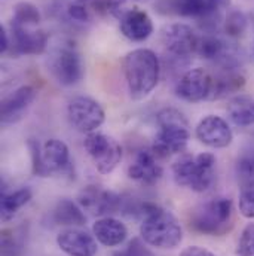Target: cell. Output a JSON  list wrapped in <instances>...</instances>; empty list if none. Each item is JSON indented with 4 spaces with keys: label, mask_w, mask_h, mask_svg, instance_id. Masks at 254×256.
<instances>
[{
    "label": "cell",
    "mask_w": 254,
    "mask_h": 256,
    "mask_svg": "<svg viewBox=\"0 0 254 256\" xmlns=\"http://www.w3.org/2000/svg\"><path fill=\"white\" fill-rule=\"evenodd\" d=\"M140 236L149 246L168 250L180 246L183 230L179 219L168 210L156 204H144Z\"/></svg>",
    "instance_id": "cell-1"
},
{
    "label": "cell",
    "mask_w": 254,
    "mask_h": 256,
    "mask_svg": "<svg viewBox=\"0 0 254 256\" xmlns=\"http://www.w3.org/2000/svg\"><path fill=\"white\" fill-rule=\"evenodd\" d=\"M124 74L131 97L141 100L156 88L161 78V62L152 50H134L124 58Z\"/></svg>",
    "instance_id": "cell-2"
},
{
    "label": "cell",
    "mask_w": 254,
    "mask_h": 256,
    "mask_svg": "<svg viewBox=\"0 0 254 256\" xmlns=\"http://www.w3.org/2000/svg\"><path fill=\"white\" fill-rule=\"evenodd\" d=\"M156 121L159 131L150 148L153 155L156 158H167L174 154H182L191 138L186 116L174 108H165L158 112Z\"/></svg>",
    "instance_id": "cell-3"
},
{
    "label": "cell",
    "mask_w": 254,
    "mask_h": 256,
    "mask_svg": "<svg viewBox=\"0 0 254 256\" xmlns=\"http://www.w3.org/2000/svg\"><path fill=\"white\" fill-rule=\"evenodd\" d=\"M216 156L202 152L196 156L182 155L173 164V178L179 186L195 192H205L214 182Z\"/></svg>",
    "instance_id": "cell-4"
},
{
    "label": "cell",
    "mask_w": 254,
    "mask_h": 256,
    "mask_svg": "<svg viewBox=\"0 0 254 256\" xmlns=\"http://www.w3.org/2000/svg\"><path fill=\"white\" fill-rule=\"evenodd\" d=\"M234 222V201L231 198L210 200L192 212L191 226L201 234L223 236L231 231Z\"/></svg>",
    "instance_id": "cell-5"
},
{
    "label": "cell",
    "mask_w": 254,
    "mask_h": 256,
    "mask_svg": "<svg viewBox=\"0 0 254 256\" xmlns=\"http://www.w3.org/2000/svg\"><path fill=\"white\" fill-rule=\"evenodd\" d=\"M199 38L188 24H168L161 32V42L165 48L170 63L183 66L188 64L192 54L196 52Z\"/></svg>",
    "instance_id": "cell-6"
},
{
    "label": "cell",
    "mask_w": 254,
    "mask_h": 256,
    "mask_svg": "<svg viewBox=\"0 0 254 256\" xmlns=\"http://www.w3.org/2000/svg\"><path fill=\"white\" fill-rule=\"evenodd\" d=\"M83 146L94 161L95 168L101 174L112 173L122 160V148L121 144L110 136L94 131L86 134Z\"/></svg>",
    "instance_id": "cell-7"
},
{
    "label": "cell",
    "mask_w": 254,
    "mask_h": 256,
    "mask_svg": "<svg viewBox=\"0 0 254 256\" xmlns=\"http://www.w3.org/2000/svg\"><path fill=\"white\" fill-rule=\"evenodd\" d=\"M67 118L74 130L89 134L104 124L106 114L97 100L86 96H76L67 104Z\"/></svg>",
    "instance_id": "cell-8"
},
{
    "label": "cell",
    "mask_w": 254,
    "mask_h": 256,
    "mask_svg": "<svg viewBox=\"0 0 254 256\" xmlns=\"http://www.w3.org/2000/svg\"><path fill=\"white\" fill-rule=\"evenodd\" d=\"M51 72L58 84L64 86L76 85L83 78V64L74 46L65 45L55 51L51 58Z\"/></svg>",
    "instance_id": "cell-9"
},
{
    "label": "cell",
    "mask_w": 254,
    "mask_h": 256,
    "mask_svg": "<svg viewBox=\"0 0 254 256\" xmlns=\"http://www.w3.org/2000/svg\"><path fill=\"white\" fill-rule=\"evenodd\" d=\"M77 202L83 210L95 216H110L122 208V198L118 194L100 186H86L79 194Z\"/></svg>",
    "instance_id": "cell-10"
},
{
    "label": "cell",
    "mask_w": 254,
    "mask_h": 256,
    "mask_svg": "<svg viewBox=\"0 0 254 256\" xmlns=\"http://www.w3.org/2000/svg\"><path fill=\"white\" fill-rule=\"evenodd\" d=\"M213 85V74H210L205 68H191L183 73L180 78L176 94L185 102L198 103L202 100H208Z\"/></svg>",
    "instance_id": "cell-11"
},
{
    "label": "cell",
    "mask_w": 254,
    "mask_h": 256,
    "mask_svg": "<svg viewBox=\"0 0 254 256\" xmlns=\"http://www.w3.org/2000/svg\"><path fill=\"white\" fill-rule=\"evenodd\" d=\"M196 138L208 148L223 149L234 140V132L229 124L217 115H208L199 121L195 130Z\"/></svg>",
    "instance_id": "cell-12"
},
{
    "label": "cell",
    "mask_w": 254,
    "mask_h": 256,
    "mask_svg": "<svg viewBox=\"0 0 254 256\" xmlns=\"http://www.w3.org/2000/svg\"><path fill=\"white\" fill-rule=\"evenodd\" d=\"M10 33L13 52L16 56H37L46 50L48 34L43 30H34L33 27H21L10 22Z\"/></svg>",
    "instance_id": "cell-13"
},
{
    "label": "cell",
    "mask_w": 254,
    "mask_h": 256,
    "mask_svg": "<svg viewBox=\"0 0 254 256\" xmlns=\"http://www.w3.org/2000/svg\"><path fill=\"white\" fill-rule=\"evenodd\" d=\"M94 234L77 228H68L57 236V244L68 256H95L98 246Z\"/></svg>",
    "instance_id": "cell-14"
},
{
    "label": "cell",
    "mask_w": 254,
    "mask_h": 256,
    "mask_svg": "<svg viewBox=\"0 0 254 256\" xmlns=\"http://www.w3.org/2000/svg\"><path fill=\"white\" fill-rule=\"evenodd\" d=\"M36 98V90L30 85H24L16 88L12 94H9L0 106V120L3 124H15L18 122L31 103Z\"/></svg>",
    "instance_id": "cell-15"
},
{
    "label": "cell",
    "mask_w": 254,
    "mask_h": 256,
    "mask_svg": "<svg viewBox=\"0 0 254 256\" xmlns=\"http://www.w3.org/2000/svg\"><path fill=\"white\" fill-rule=\"evenodd\" d=\"M42 164L45 170V178L57 173H70L71 161L70 150L63 140L49 138L42 146Z\"/></svg>",
    "instance_id": "cell-16"
},
{
    "label": "cell",
    "mask_w": 254,
    "mask_h": 256,
    "mask_svg": "<svg viewBox=\"0 0 254 256\" xmlns=\"http://www.w3.org/2000/svg\"><path fill=\"white\" fill-rule=\"evenodd\" d=\"M128 178L147 186L155 185L162 178V167L152 150H140L135 155L134 161L128 166Z\"/></svg>",
    "instance_id": "cell-17"
},
{
    "label": "cell",
    "mask_w": 254,
    "mask_h": 256,
    "mask_svg": "<svg viewBox=\"0 0 254 256\" xmlns=\"http://www.w3.org/2000/svg\"><path fill=\"white\" fill-rule=\"evenodd\" d=\"M122 34L132 42H143L153 33V22L147 12L131 8L119 20Z\"/></svg>",
    "instance_id": "cell-18"
},
{
    "label": "cell",
    "mask_w": 254,
    "mask_h": 256,
    "mask_svg": "<svg viewBox=\"0 0 254 256\" xmlns=\"http://www.w3.org/2000/svg\"><path fill=\"white\" fill-rule=\"evenodd\" d=\"M92 234L100 244L106 248H116L127 240L128 230L125 224H122L119 219L103 216L92 225Z\"/></svg>",
    "instance_id": "cell-19"
},
{
    "label": "cell",
    "mask_w": 254,
    "mask_h": 256,
    "mask_svg": "<svg viewBox=\"0 0 254 256\" xmlns=\"http://www.w3.org/2000/svg\"><path fill=\"white\" fill-rule=\"evenodd\" d=\"M246 85V78L238 70H223L213 76V85L208 100H222Z\"/></svg>",
    "instance_id": "cell-20"
},
{
    "label": "cell",
    "mask_w": 254,
    "mask_h": 256,
    "mask_svg": "<svg viewBox=\"0 0 254 256\" xmlns=\"http://www.w3.org/2000/svg\"><path fill=\"white\" fill-rule=\"evenodd\" d=\"M82 210L83 208L77 206L74 201L68 198H63L57 202L55 208L52 210V220L57 225L80 226L86 222V216Z\"/></svg>",
    "instance_id": "cell-21"
},
{
    "label": "cell",
    "mask_w": 254,
    "mask_h": 256,
    "mask_svg": "<svg viewBox=\"0 0 254 256\" xmlns=\"http://www.w3.org/2000/svg\"><path fill=\"white\" fill-rule=\"evenodd\" d=\"M31 191L28 188H19L16 191L3 192L1 194V200H0V216H1V220L7 222L10 220L16 212L24 207L30 200H31Z\"/></svg>",
    "instance_id": "cell-22"
},
{
    "label": "cell",
    "mask_w": 254,
    "mask_h": 256,
    "mask_svg": "<svg viewBox=\"0 0 254 256\" xmlns=\"http://www.w3.org/2000/svg\"><path fill=\"white\" fill-rule=\"evenodd\" d=\"M228 112L235 126L249 127L254 124V100L250 97H237L229 106Z\"/></svg>",
    "instance_id": "cell-23"
},
{
    "label": "cell",
    "mask_w": 254,
    "mask_h": 256,
    "mask_svg": "<svg viewBox=\"0 0 254 256\" xmlns=\"http://www.w3.org/2000/svg\"><path fill=\"white\" fill-rule=\"evenodd\" d=\"M40 21V12L37 6H34L30 2H19L13 8V16L12 24L21 26V27H36Z\"/></svg>",
    "instance_id": "cell-24"
},
{
    "label": "cell",
    "mask_w": 254,
    "mask_h": 256,
    "mask_svg": "<svg viewBox=\"0 0 254 256\" xmlns=\"http://www.w3.org/2000/svg\"><path fill=\"white\" fill-rule=\"evenodd\" d=\"M247 16L241 12V10H231L225 20V32L229 38H241L244 34V32L247 30Z\"/></svg>",
    "instance_id": "cell-25"
},
{
    "label": "cell",
    "mask_w": 254,
    "mask_h": 256,
    "mask_svg": "<svg viewBox=\"0 0 254 256\" xmlns=\"http://www.w3.org/2000/svg\"><path fill=\"white\" fill-rule=\"evenodd\" d=\"M240 212L244 218L253 219L254 218V180L247 182V185L241 190L240 201H238Z\"/></svg>",
    "instance_id": "cell-26"
},
{
    "label": "cell",
    "mask_w": 254,
    "mask_h": 256,
    "mask_svg": "<svg viewBox=\"0 0 254 256\" xmlns=\"http://www.w3.org/2000/svg\"><path fill=\"white\" fill-rule=\"evenodd\" d=\"M237 173L246 182L254 180V148L243 154L237 162Z\"/></svg>",
    "instance_id": "cell-27"
},
{
    "label": "cell",
    "mask_w": 254,
    "mask_h": 256,
    "mask_svg": "<svg viewBox=\"0 0 254 256\" xmlns=\"http://www.w3.org/2000/svg\"><path fill=\"white\" fill-rule=\"evenodd\" d=\"M238 256H254V224H249L238 242L237 248Z\"/></svg>",
    "instance_id": "cell-28"
},
{
    "label": "cell",
    "mask_w": 254,
    "mask_h": 256,
    "mask_svg": "<svg viewBox=\"0 0 254 256\" xmlns=\"http://www.w3.org/2000/svg\"><path fill=\"white\" fill-rule=\"evenodd\" d=\"M28 150H30V156H31V168H33V174L34 176H40L45 178V170H43V164H42V149L37 140L30 138L27 142Z\"/></svg>",
    "instance_id": "cell-29"
},
{
    "label": "cell",
    "mask_w": 254,
    "mask_h": 256,
    "mask_svg": "<svg viewBox=\"0 0 254 256\" xmlns=\"http://www.w3.org/2000/svg\"><path fill=\"white\" fill-rule=\"evenodd\" d=\"M67 15L76 21V22H89L92 20V12L88 9V6L79 0H76L74 3L68 4L67 8Z\"/></svg>",
    "instance_id": "cell-30"
},
{
    "label": "cell",
    "mask_w": 254,
    "mask_h": 256,
    "mask_svg": "<svg viewBox=\"0 0 254 256\" xmlns=\"http://www.w3.org/2000/svg\"><path fill=\"white\" fill-rule=\"evenodd\" d=\"M210 14H220L222 9L231 4V0H198Z\"/></svg>",
    "instance_id": "cell-31"
},
{
    "label": "cell",
    "mask_w": 254,
    "mask_h": 256,
    "mask_svg": "<svg viewBox=\"0 0 254 256\" xmlns=\"http://www.w3.org/2000/svg\"><path fill=\"white\" fill-rule=\"evenodd\" d=\"M180 256H217L214 255L213 252H210L208 249H205V248H201V246H189V248H186Z\"/></svg>",
    "instance_id": "cell-32"
},
{
    "label": "cell",
    "mask_w": 254,
    "mask_h": 256,
    "mask_svg": "<svg viewBox=\"0 0 254 256\" xmlns=\"http://www.w3.org/2000/svg\"><path fill=\"white\" fill-rule=\"evenodd\" d=\"M9 48H10V42L7 38V32L4 30V27L0 26V52L4 54L9 51Z\"/></svg>",
    "instance_id": "cell-33"
},
{
    "label": "cell",
    "mask_w": 254,
    "mask_h": 256,
    "mask_svg": "<svg viewBox=\"0 0 254 256\" xmlns=\"http://www.w3.org/2000/svg\"><path fill=\"white\" fill-rule=\"evenodd\" d=\"M137 2H146V0H137Z\"/></svg>",
    "instance_id": "cell-34"
}]
</instances>
